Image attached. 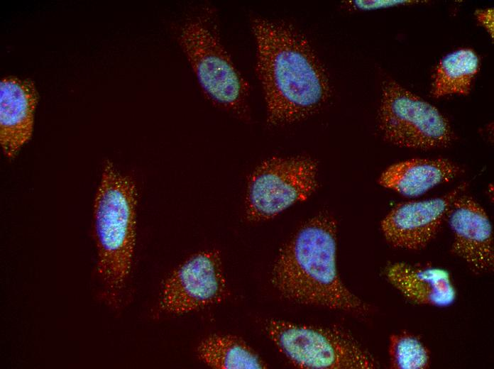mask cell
<instances>
[{"label":"cell","mask_w":494,"mask_h":369,"mask_svg":"<svg viewBox=\"0 0 494 369\" xmlns=\"http://www.w3.org/2000/svg\"><path fill=\"white\" fill-rule=\"evenodd\" d=\"M447 219L454 236L451 253L476 273L492 270L493 233L484 209L473 197L463 193L454 201Z\"/></svg>","instance_id":"10"},{"label":"cell","mask_w":494,"mask_h":369,"mask_svg":"<svg viewBox=\"0 0 494 369\" xmlns=\"http://www.w3.org/2000/svg\"><path fill=\"white\" fill-rule=\"evenodd\" d=\"M424 2L411 0H373V1H348V4L352 8L358 10H374L378 9L390 8L400 5H410Z\"/></svg>","instance_id":"17"},{"label":"cell","mask_w":494,"mask_h":369,"mask_svg":"<svg viewBox=\"0 0 494 369\" xmlns=\"http://www.w3.org/2000/svg\"><path fill=\"white\" fill-rule=\"evenodd\" d=\"M479 67V57L471 48H460L446 55L439 62L434 75L433 97L468 94Z\"/></svg>","instance_id":"15"},{"label":"cell","mask_w":494,"mask_h":369,"mask_svg":"<svg viewBox=\"0 0 494 369\" xmlns=\"http://www.w3.org/2000/svg\"><path fill=\"white\" fill-rule=\"evenodd\" d=\"M463 172L460 165L446 158H413L389 166L378 183L405 197H415L451 181Z\"/></svg>","instance_id":"13"},{"label":"cell","mask_w":494,"mask_h":369,"mask_svg":"<svg viewBox=\"0 0 494 369\" xmlns=\"http://www.w3.org/2000/svg\"><path fill=\"white\" fill-rule=\"evenodd\" d=\"M378 127L385 141L401 148H442L454 137L438 109L391 79L383 84Z\"/></svg>","instance_id":"6"},{"label":"cell","mask_w":494,"mask_h":369,"mask_svg":"<svg viewBox=\"0 0 494 369\" xmlns=\"http://www.w3.org/2000/svg\"><path fill=\"white\" fill-rule=\"evenodd\" d=\"M336 233V221L327 214L304 223L280 250L271 282L291 302L366 314L369 305L344 285L338 272Z\"/></svg>","instance_id":"2"},{"label":"cell","mask_w":494,"mask_h":369,"mask_svg":"<svg viewBox=\"0 0 494 369\" xmlns=\"http://www.w3.org/2000/svg\"><path fill=\"white\" fill-rule=\"evenodd\" d=\"M317 163L307 156L272 157L250 175L245 211L250 221L271 219L317 189Z\"/></svg>","instance_id":"7"},{"label":"cell","mask_w":494,"mask_h":369,"mask_svg":"<svg viewBox=\"0 0 494 369\" xmlns=\"http://www.w3.org/2000/svg\"><path fill=\"white\" fill-rule=\"evenodd\" d=\"M385 275L405 297L417 304L446 307L456 297L450 274L444 269L397 262L386 268Z\"/></svg>","instance_id":"12"},{"label":"cell","mask_w":494,"mask_h":369,"mask_svg":"<svg viewBox=\"0 0 494 369\" xmlns=\"http://www.w3.org/2000/svg\"><path fill=\"white\" fill-rule=\"evenodd\" d=\"M137 189L134 180L106 160L93 205L97 251L94 282L97 298L120 311L128 299L136 246Z\"/></svg>","instance_id":"3"},{"label":"cell","mask_w":494,"mask_h":369,"mask_svg":"<svg viewBox=\"0 0 494 369\" xmlns=\"http://www.w3.org/2000/svg\"><path fill=\"white\" fill-rule=\"evenodd\" d=\"M478 21L485 28L487 31L493 37V10L490 9L478 10L476 13Z\"/></svg>","instance_id":"18"},{"label":"cell","mask_w":494,"mask_h":369,"mask_svg":"<svg viewBox=\"0 0 494 369\" xmlns=\"http://www.w3.org/2000/svg\"><path fill=\"white\" fill-rule=\"evenodd\" d=\"M256 45V73L272 125L303 120L329 100L328 74L300 31L283 21L255 18L251 24Z\"/></svg>","instance_id":"1"},{"label":"cell","mask_w":494,"mask_h":369,"mask_svg":"<svg viewBox=\"0 0 494 369\" xmlns=\"http://www.w3.org/2000/svg\"><path fill=\"white\" fill-rule=\"evenodd\" d=\"M463 182L449 193L433 199L396 205L380 223L387 242L395 248L419 250L436 237L456 198L464 193Z\"/></svg>","instance_id":"9"},{"label":"cell","mask_w":494,"mask_h":369,"mask_svg":"<svg viewBox=\"0 0 494 369\" xmlns=\"http://www.w3.org/2000/svg\"><path fill=\"white\" fill-rule=\"evenodd\" d=\"M38 94L33 81L6 77L0 83V143L13 158L33 134Z\"/></svg>","instance_id":"11"},{"label":"cell","mask_w":494,"mask_h":369,"mask_svg":"<svg viewBox=\"0 0 494 369\" xmlns=\"http://www.w3.org/2000/svg\"><path fill=\"white\" fill-rule=\"evenodd\" d=\"M278 350L295 367L305 369H373L375 358L351 334L335 326L270 319L265 326Z\"/></svg>","instance_id":"5"},{"label":"cell","mask_w":494,"mask_h":369,"mask_svg":"<svg viewBox=\"0 0 494 369\" xmlns=\"http://www.w3.org/2000/svg\"><path fill=\"white\" fill-rule=\"evenodd\" d=\"M229 294L220 252L199 251L179 265L161 287L159 309L182 314L218 304Z\"/></svg>","instance_id":"8"},{"label":"cell","mask_w":494,"mask_h":369,"mask_svg":"<svg viewBox=\"0 0 494 369\" xmlns=\"http://www.w3.org/2000/svg\"><path fill=\"white\" fill-rule=\"evenodd\" d=\"M209 20L198 16L185 22L179 33V44L207 99L220 109L245 117L248 112L249 84Z\"/></svg>","instance_id":"4"},{"label":"cell","mask_w":494,"mask_h":369,"mask_svg":"<svg viewBox=\"0 0 494 369\" xmlns=\"http://www.w3.org/2000/svg\"><path fill=\"white\" fill-rule=\"evenodd\" d=\"M388 355L393 369H426L431 363L428 348L418 336L408 331L390 336Z\"/></svg>","instance_id":"16"},{"label":"cell","mask_w":494,"mask_h":369,"mask_svg":"<svg viewBox=\"0 0 494 369\" xmlns=\"http://www.w3.org/2000/svg\"><path fill=\"white\" fill-rule=\"evenodd\" d=\"M197 358L216 369H263L268 365L243 339L231 334H211L198 344Z\"/></svg>","instance_id":"14"}]
</instances>
